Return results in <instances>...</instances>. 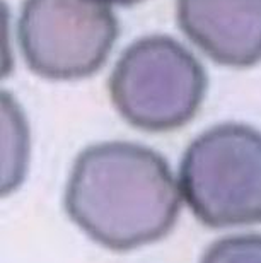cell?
Wrapping results in <instances>:
<instances>
[{
  "label": "cell",
  "instance_id": "1",
  "mask_svg": "<svg viewBox=\"0 0 261 263\" xmlns=\"http://www.w3.org/2000/svg\"><path fill=\"white\" fill-rule=\"evenodd\" d=\"M65 209L92 241L128 251L171 233L181 192L159 152L132 142H104L77 156Z\"/></svg>",
  "mask_w": 261,
  "mask_h": 263
},
{
  "label": "cell",
  "instance_id": "2",
  "mask_svg": "<svg viewBox=\"0 0 261 263\" xmlns=\"http://www.w3.org/2000/svg\"><path fill=\"white\" fill-rule=\"evenodd\" d=\"M179 188L195 217L208 228L261 222V132L220 123L188 145Z\"/></svg>",
  "mask_w": 261,
  "mask_h": 263
},
{
  "label": "cell",
  "instance_id": "3",
  "mask_svg": "<svg viewBox=\"0 0 261 263\" xmlns=\"http://www.w3.org/2000/svg\"><path fill=\"white\" fill-rule=\"evenodd\" d=\"M207 73L196 57L169 36L130 45L109 79V94L130 125L169 132L186 125L202 106Z\"/></svg>",
  "mask_w": 261,
  "mask_h": 263
},
{
  "label": "cell",
  "instance_id": "4",
  "mask_svg": "<svg viewBox=\"0 0 261 263\" xmlns=\"http://www.w3.org/2000/svg\"><path fill=\"white\" fill-rule=\"evenodd\" d=\"M118 31L106 0H26L17 23L26 64L51 81L96 73L111 53Z\"/></svg>",
  "mask_w": 261,
  "mask_h": 263
},
{
  "label": "cell",
  "instance_id": "5",
  "mask_svg": "<svg viewBox=\"0 0 261 263\" xmlns=\"http://www.w3.org/2000/svg\"><path fill=\"white\" fill-rule=\"evenodd\" d=\"M177 23L217 64L244 68L261 62V0H177Z\"/></svg>",
  "mask_w": 261,
  "mask_h": 263
},
{
  "label": "cell",
  "instance_id": "6",
  "mask_svg": "<svg viewBox=\"0 0 261 263\" xmlns=\"http://www.w3.org/2000/svg\"><path fill=\"white\" fill-rule=\"evenodd\" d=\"M2 123H4V180L2 192H12L23 181L28 162V128L23 111L12 96L2 92Z\"/></svg>",
  "mask_w": 261,
  "mask_h": 263
},
{
  "label": "cell",
  "instance_id": "7",
  "mask_svg": "<svg viewBox=\"0 0 261 263\" xmlns=\"http://www.w3.org/2000/svg\"><path fill=\"white\" fill-rule=\"evenodd\" d=\"M200 263H261V234H237L212 243Z\"/></svg>",
  "mask_w": 261,
  "mask_h": 263
},
{
  "label": "cell",
  "instance_id": "8",
  "mask_svg": "<svg viewBox=\"0 0 261 263\" xmlns=\"http://www.w3.org/2000/svg\"><path fill=\"white\" fill-rule=\"evenodd\" d=\"M106 2H113V4H119V5H133V4L142 2V0H106Z\"/></svg>",
  "mask_w": 261,
  "mask_h": 263
}]
</instances>
